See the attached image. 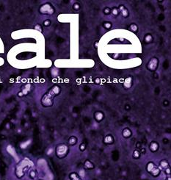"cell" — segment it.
Returning <instances> with one entry per match:
<instances>
[{
    "label": "cell",
    "instance_id": "cell-1",
    "mask_svg": "<svg viewBox=\"0 0 171 180\" xmlns=\"http://www.w3.org/2000/svg\"><path fill=\"white\" fill-rule=\"evenodd\" d=\"M146 169H147V171L152 177H158L161 172V170L156 165H154L153 163H148V164L147 165Z\"/></svg>",
    "mask_w": 171,
    "mask_h": 180
},
{
    "label": "cell",
    "instance_id": "cell-2",
    "mask_svg": "<svg viewBox=\"0 0 171 180\" xmlns=\"http://www.w3.org/2000/svg\"><path fill=\"white\" fill-rule=\"evenodd\" d=\"M70 180H82V179L79 177V176L77 173H71L69 175Z\"/></svg>",
    "mask_w": 171,
    "mask_h": 180
},
{
    "label": "cell",
    "instance_id": "cell-3",
    "mask_svg": "<svg viewBox=\"0 0 171 180\" xmlns=\"http://www.w3.org/2000/svg\"><path fill=\"white\" fill-rule=\"evenodd\" d=\"M167 168H168V163L166 160H162V162H160V170L162 169H167Z\"/></svg>",
    "mask_w": 171,
    "mask_h": 180
},
{
    "label": "cell",
    "instance_id": "cell-4",
    "mask_svg": "<svg viewBox=\"0 0 171 180\" xmlns=\"http://www.w3.org/2000/svg\"><path fill=\"white\" fill-rule=\"evenodd\" d=\"M85 168L90 170V169H92L94 168V166L92 165V163H90V161L87 160L85 162Z\"/></svg>",
    "mask_w": 171,
    "mask_h": 180
},
{
    "label": "cell",
    "instance_id": "cell-5",
    "mask_svg": "<svg viewBox=\"0 0 171 180\" xmlns=\"http://www.w3.org/2000/svg\"><path fill=\"white\" fill-rule=\"evenodd\" d=\"M29 177H30L31 179L35 180L36 178V171H33V170L31 171L30 173H29Z\"/></svg>",
    "mask_w": 171,
    "mask_h": 180
},
{
    "label": "cell",
    "instance_id": "cell-6",
    "mask_svg": "<svg viewBox=\"0 0 171 180\" xmlns=\"http://www.w3.org/2000/svg\"><path fill=\"white\" fill-rule=\"evenodd\" d=\"M171 180V177H170V176H169V177H168V180Z\"/></svg>",
    "mask_w": 171,
    "mask_h": 180
},
{
    "label": "cell",
    "instance_id": "cell-7",
    "mask_svg": "<svg viewBox=\"0 0 171 180\" xmlns=\"http://www.w3.org/2000/svg\"></svg>",
    "mask_w": 171,
    "mask_h": 180
}]
</instances>
